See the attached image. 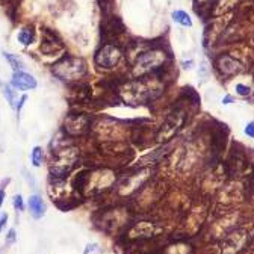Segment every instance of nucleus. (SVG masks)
I'll return each instance as SVG.
<instances>
[{
	"label": "nucleus",
	"mask_w": 254,
	"mask_h": 254,
	"mask_svg": "<svg viewBox=\"0 0 254 254\" xmlns=\"http://www.w3.org/2000/svg\"><path fill=\"white\" fill-rule=\"evenodd\" d=\"M165 61H167V53L160 49L145 51L136 59V64L133 67V76L136 77L147 76L154 70L160 68V65L165 64Z\"/></svg>",
	"instance_id": "3"
},
{
	"label": "nucleus",
	"mask_w": 254,
	"mask_h": 254,
	"mask_svg": "<svg viewBox=\"0 0 254 254\" xmlns=\"http://www.w3.org/2000/svg\"><path fill=\"white\" fill-rule=\"evenodd\" d=\"M91 124V120L89 117L86 115H68L65 118V132L68 135H73V136H77V135H82L83 132L88 130V127Z\"/></svg>",
	"instance_id": "6"
},
{
	"label": "nucleus",
	"mask_w": 254,
	"mask_h": 254,
	"mask_svg": "<svg viewBox=\"0 0 254 254\" xmlns=\"http://www.w3.org/2000/svg\"><path fill=\"white\" fill-rule=\"evenodd\" d=\"M11 85L17 89H22V91H27V89H33L36 88V80L32 75L26 71H14L12 73V79H11Z\"/></svg>",
	"instance_id": "8"
},
{
	"label": "nucleus",
	"mask_w": 254,
	"mask_h": 254,
	"mask_svg": "<svg viewBox=\"0 0 254 254\" xmlns=\"http://www.w3.org/2000/svg\"><path fill=\"white\" fill-rule=\"evenodd\" d=\"M3 200H5V192H3L2 189H0V206L3 204Z\"/></svg>",
	"instance_id": "20"
},
{
	"label": "nucleus",
	"mask_w": 254,
	"mask_h": 254,
	"mask_svg": "<svg viewBox=\"0 0 254 254\" xmlns=\"http://www.w3.org/2000/svg\"><path fill=\"white\" fill-rule=\"evenodd\" d=\"M185 123V114L183 112H173L167 117V120L163 121V124L160 126V129L157 132V141L159 142H165L170 141L178 130L180 127Z\"/></svg>",
	"instance_id": "4"
},
{
	"label": "nucleus",
	"mask_w": 254,
	"mask_h": 254,
	"mask_svg": "<svg viewBox=\"0 0 254 254\" xmlns=\"http://www.w3.org/2000/svg\"><path fill=\"white\" fill-rule=\"evenodd\" d=\"M162 93V85L157 80L149 79V77H139L138 80L126 83L120 89V96L121 99L129 103V104H141L145 102L154 100L159 97Z\"/></svg>",
	"instance_id": "1"
},
{
	"label": "nucleus",
	"mask_w": 254,
	"mask_h": 254,
	"mask_svg": "<svg viewBox=\"0 0 254 254\" xmlns=\"http://www.w3.org/2000/svg\"><path fill=\"white\" fill-rule=\"evenodd\" d=\"M6 221H8V215H6V213H2V215H0V231H2V229L5 227Z\"/></svg>",
	"instance_id": "18"
},
{
	"label": "nucleus",
	"mask_w": 254,
	"mask_h": 254,
	"mask_svg": "<svg viewBox=\"0 0 254 254\" xmlns=\"http://www.w3.org/2000/svg\"><path fill=\"white\" fill-rule=\"evenodd\" d=\"M14 241H15V230H14V229H11V230H9V233H8V242H9V244H12Z\"/></svg>",
	"instance_id": "19"
},
{
	"label": "nucleus",
	"mask_w": 254,
	"mask_h": 254,
	"mask_svg": "<svg viewBox=\"0 0 254 254\" xmlns=\"http://www.w3.org/2000/svg\"><path fill=\"white\" fill-rule=\"evenodd\" d=\"M121 59V51L118 47L112 44H106L103 46L97 53H96V64L104 70H111L114 68Z\"/></svg>",
	"instance_id": "5"
},
{
	"label": "nucleus",
	"mask_w": 254,
	"mask_h": 254,
	"mask_svg": "<svg viewBox=\"0 0 254 254\" xmlns=\"http://www.w3.org/2000/svg\"><path fill=\"white\" fill-rule=\"evenodd\" d=\"M14 207H15L17 210H23V209H25V206H23V198H22L20 194L14 197Z\"/></svg>",
	"instance_id": "16"
},
{
	"label": "nucleus",
	"mask_w": 254,
	"mask_h": 254,
	"mask_svg": "<svg viewBox=\"0 0 254 254\" xmlns=\"http://www.w3.org/2000/svg\"><path fill=\"white\" fill-rule=\"evenodd\" d=\"M2 89H3V96L8 99V102H9V104L12 106V107H15L17 109V102H15V96H14V91L8 86V85H2Z\"/></svg>",
	"instance_id": "14"
},
{
	"label": "nucleus",
	"mask_w": 254,
	"mask_h": 254,
	"mask_svg": "<svg viewBox=\"0 0 254 254\" xmlns=\"http://www.w3.org/2000/svg\"><path fill=\"white\" fill-rule=\"evenodd\" d=\"M236 93H238L239 96H242V97H247V96H250L251 89L248 86L242 85V83H238V85H236Z\"/></svg>",
	"instance_id": "15"
},
{
	"label": "nucleus",
	"mask_w": 254,
	"mask_h": 254,
	"mask_svg": "<svg viewBox=\"0 0 254 254\" xmlns=\"http://www.w3.org/2000/svg\"><path fill=\"white\" fill-rule=\"evenodd\" d=\"M245 135H248L250 138H254V121L248 123L245 127Z\"/></svg>",
	"instance_id": "17"
},
{
	"label": "nucleus",
	"mask_w": 254,
	"mask_h": 254,
	"mask_svg": "<svg viewBox=\"0 0 254 254\" xmlns=\"http://www.w3.org/2000/svg\"><path fill=\"white\" fill-rule=\"evenodd\" d=\"M173 20L181 26H186V27H191L192 26V20H191V17L188 12L185 11H174L173 12Z\"/></svg>",
	"instance_id": "10"
},
{
	"label": "nucleus",
	"mask_w": 254,
	"mask_h": 254,
	"mask_svg": "<svg viewBox=\"0 0 254 254\" xmlns=\"http://www.w3.org/2000/svg\"><path fill=\"white\" fill-rule=\"evenodd\" d=\"M43 157H44V154H43V149H41V147H38V145H36V147H33V150H32V153H30L32 165H33V167H41Z\"/></svg>",
	"instance_id": "12"
},
{
	"label": "nucleus",
	"mask_w": 254,
	"mask_h": 254,
	"mask_svg": "<svg viewBox=\"0 0 254 254\" xmlns=\"http://www.w3.org/2000/svg\"><path fill=\"white\" fill-rule=\"evenodd\" d=\"M53 75L59 77L61 80L71 82L79 80L86 73V64L80 58L75 56H64L56 64H53Z\"/></svg>",
	"instance_id": "2"
},
{
	"label": "nucleus",
	"mask_w": 254,
	"mask_h": 254,
	"mask_svg": "<svg viewBox=\"0 0 254 254\" xmlns=\"http://www.w3.org/2000/svg\"><path fill=\"white\" fill-rule=\"evenodd\" d=\"M216 67L224 76H234L242 71V64L239 61H236L234 58L229 56V54H221L216 59Z\"/></svg>",
	"instance_id": "7"
},
{
	"label": "nucleus",
	"mask_w": 254,
	"mask_h": 254,
	"mask_svg": "<svg viewBox=\"0 0 254 254\" xmlns=\"http://www.w3.org/2000/svg\"><path fill=\"white\" fill-rule=\"evenodd\" d=\"M3 56L9 61V64H11V67L14 68V71H18V70H22L23 68V62L18 59V58H15L14 54H11V53H3Z\"/></svg>",
	"instance_id": "13"
},
{
	"label": "nucleus",
	"mask_w": 254,
	"mask_h": 254,
	"mask_svg": "<svg viewBox=\"0 0 254 254\" xmlns=\"http://www.w3.org/2000/svg\"><path fill=\"white\" fill-rule=\"evenodd\" d=\"M17 38H18V41H20L23 46H29V44H32V41H33V38H35L32 27H23L20 32H18Z\"/></svg>",
	"instance_id": "11"
},
{
	"label": "nucleus",
	"mask_w": 254,
	"mask_h": 254,
	"mask_svg": "<svg viewBox=\"0 0 254 254\" xmlns=\"http://www.w3.org/2000/svg\"><path fill=\"white\" fill-rule=\"evenodd\" d=\"M29 210H30V215L35 218V220H40V218L44 216L46 213V204L43 202V198L40 195H30L29 197Z\"/></svg>",
	"instance_id": "9"
},
{
	"label": "nucleus",
	"mask_w": 254,
	"mask_h": 254,
	"mask_svg": "<svg viewBox=\"0 0 254 254\" xmlns=\"http://www.w3.org/2000/svg\"><path fill=\"white\" fill-rule=\"evenodd\" d=\"M230 102H231V97H230V96H227V97L223 99V103H224V104H229Z\"/></svg>",
	"instance_id": "21"
}]
</instances>
